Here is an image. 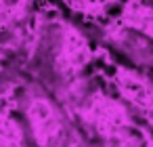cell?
I'll list each match as a JSON object with an SVG mask.
<instances>
[{
  "label": "cell",
  "instance_id": "cell-1",
  "mask_svg": "<svg viewBox=\"0 0 153 147\" xmlns=\"http://www.w3.org/2000/svg\"><path fill=\"white\" fill-rule=\"evenodd\" d=\"M30 118H32V126H34V132H36L40 145L55 141V137L59 132V122L55 118V111L48 107V103L36 101L30 109Z\"/></svg>",
  "mask_w": 153,
  "mask_h": 147
}]
</instances>
